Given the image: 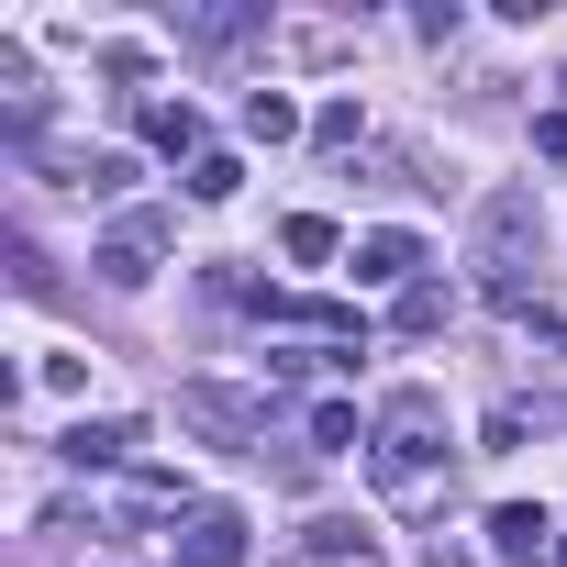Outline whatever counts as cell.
Returning a JSON list of instances; mask_svg holds the SVG:
<instances>
[{
  "mask_svg": "<svg viewBox=\"0 0 567 567\" xmlns=\"http://www.w3.org/2000/svg\"><path fill=\"white\" fill-rule=\"evenodd\" d=\"M178 423H200V434L245 445V434H267V401H245V390H212V379H189V390H178Z\"/></svg>",
  "mask_w": 567,
  "mask_h": 567,
  "instance_id": "1",
  "label": "cell"
},
{
  "mask_svg": "<svg viewBox=\"0 0 567 567\" xmlns=\"http://www.w3.org/2000/svg\"><path fill=\"white\" fill-rule=\"evenodd\" d=\"M178 567H245V512H189V534H178Z\"/></svg>",
  "mask_w": 567,
  "mask_h": 567,
  "instance_id": "2",
  "label": "cell"
},
{
  "mask_svg": "<svg viewBox=\"0 0 567 567\" xmlns=\"http://www.w3.org/2000/svg\"><path fill=\"white\" fill-rule=\"evenodd\" d=\"M412 267H423V234H357V278H368V290H412Z\"/></svg>",
  "mask_w": 567,
  "mask_h": 567,
  "instance_id": "3",
  "label": "cell"
},
{
  "mask_svg": "<svg viewBox=\"0 0 567 567\" xmlns=\"http://www.w3.org/2000/svg\"><path fill=\"white\" fill-rule=\"evenodd\" d=\"M545 534H556V523H545L534 501H501V512H489V556H501V567H534Z\"/></svg>",
  "mask_w": 567,
  "mask_h": 567,
  "instance_id": "4",
  "label": "cell"
},
{
  "mask_svg": "<svg viewBox=\"0 0 567 567\" xmlns=\"http://www.w3.org/2000/svg\"><path fill=\"white\" fill-rule=\"evenodd\" d=\"M134 445H145L134 423H79V434H68V467H123Z\"/></svg>",
  "mask_w": 567,
  "mask_h": 567,
  "instance_id": "5",
  "label": "cell"
},
{
  "mask_svg": "<svg viewBox=\"0 0 567 567\" xmlns=\"http://www.w3.org/2000/svg\"><path fill=\"white\" fill-rule=\"evenodd\" d=\"M245 134H256V145H290V134H301V101H290V90H245Z\"/></svg>",
  "mask_w": 567,
  "mask_h": 567,
  "instance_id": "6",
  "label": "cell"
},
{
  "mask_svg": "<svg viewBox=\"0 0 567 567\" xmlns=\"http://www.w3.org/2000/svg\"><path fill=\"white\" fill-rule=\"evenodd\" d=\"M90 267L112 278V290H145V278H156V245H134V234H112V245H101Z\"/></svg>",
  "mask_w": 567,
  "mask_h": 567,
  "instance_id": "7",
  "label": "cell"
},
{
  "mask_svg": "<svg viewBox=\"0 0 567 567\" xmlns=\"http://www.w3.org/2000/svg\"><path fill=\"white\" fill-rule=\"evenodd\" d=\"M278 245H290L301 267H323V256H346V234H334L323 212H290V223H278Z\"/></svg>",
  "mask_w": 567,
  "mask_h": 567,
  "instance_id": "8",
  "label": "cell"
},
{
  "mask_svg": "<svg viewBox=\"0 0 567 567\" xmlns=\"http://www.w3.org/2000/svg\"><path fill=\"white\" fill-rule=\"evenodd\" d=\"M145 134H156L167 156H189V167H200V112H189V101H156V112H145Z\"/></svg>",
  "mask_w": 567,
  "mask_h": 567,
  "instance_id": "9",
  "label": "cell"
},
{
  "mask_svg": "<svg viewBox=\"0 0 567 567\" xmlns=\"http://www.w3.org/2000/svg\"><path fill=\"white\" fill-rule=\"evenodd\" d=\"M301 545H312V556H323V567H379V545H368V534H357V523H312V534H301Z\"/></svg>",
  "mask_w": 567,
  "mask_h": 567,
  "instance_id": "10",
  "label": "cell"
},
{
  "mask_svg": "<svg viewBox=\"0 0 567 567\" xmlns=\"http://www.w3.org/2000/svg\"><path fill=\"white\" fill-rule=\"evenodd\" d=\"M390 323H401V334H434V323H445V278H412V290L390 301Z\"/></svg>",
  "mask_w": 567,
  "mask_h": 567,
  "instance_id": "11",
  "label": "cell"
},
{
  "mask_svg": "<svg viewBox=\"0 0 567 567\" xmlns=\"http://www.w3.org/2000/svg\"><path fill=\"white\" fill-rule=\"evenodd\" d=\"M234 189H245L234 156H200V167H189V200H234Z\"/></svg>",
  "mask_w": 567,
  "mask_h": 567,
  "instance_id": "12",
  "label": "cell"
},
{
  "mask_svg": "<svg viewBox=\"0 0 567 567\" xmlns=\"http://www.w3.org/2000/svg\"><path fill=\"white\" fill-rule=\"evenodd\" d=\"M312 445H323V456H346V445H368V434H357V412H346V401H323V412H312Z\"/></svg>",
  "mask_w": 567,
  "mask_h": 567,
  "instance_id": "13",
  "label": "cell"
},
{
  "mask_svg": "<svg viewBox=\"0 0 567 567\" xmlns=\"http://www.w3.org/2000/svg\"><path fill=\"white\" fill-rule=\"evenodd\" d=\"M423 567H478V556H467V545H445V534H434V556H423Z\"/></svg>",
  "mask_w": 567,
  "mask_h": 567,
  "instance_id": "14",
  "label": "cell"
},
{
  "mask_svg": "<svg viewBox=\"0 0 567 567\" xmlns=\"http://www.w3.org/2000/svg\"><path fill=\"white\" fill-rule=\"evenodd\" d=\"M556 567H567V545H556Z\"/></svg>",
  "mask_w": 567,
  "mask_h": 567,
  "instance_id": "15",
  "label": "cell"
}]
</instances>
